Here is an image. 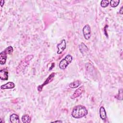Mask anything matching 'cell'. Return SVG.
Listing matches in <instances>:
<instances>
[{
	"label": "cell",
	"mask_w": 123,
	"mask_h": 123,
	"mask_svg": "<svg viewBox=\"0 0 123 123\" xmlns=\"http://www.w3.org/2000/svg\"><path fill=\"white\" fill-rule=\"evenodd\" d=\"M55 74L54 73H51V74L49 76V77H48V78L45 81V82H44L42 85L39 86L37 87V90H38V91H39L40 92V91L42 90L43 87L47 85V84H48L50 82H51L53 80V79H54V76H55Z\"/></svg>",
	"instance_id": "obj_4"
},
{
	"label": "cell",
	"mask_w": 123,
	"mask_h": 123,
	"mask_svg": "<svg viewBox=\"0 0 123 123\" xmlns=\"http://www.w3.org/2000/svg\"><path fill=\"white\" fill-rule=\"evenodd\" d=\"M73 60V57L70 55H67L63 59H62L59 63V67L60 69L64 70L65 69L68 65L71 63Z\"/></svg>",
	"instance_id": "obj_3"
},
{
	"label": "cell",
	"mask_w": 123,
	"mask_h": 123,
	"mask_svg": "<svg viewBox=\"0 0 123 123\" xmlns=\"http://www.w3.org/2000/svg\"><path fill=\"white\" fill-rule=\"evenodd\" d=\"M33 57L34 56L33 55H28L22 60L16 68V73L17 74H20L29 65L30 61L33 58Z\"/></svg>",
	"instance_id": "obj_2"
},
{
	"label": "cell",
	"mask_w": 123,
	"mask_h": 123,
	"mask_svg": "<svg viewBox=\"0 0 123 123\" xmlns=\"http://www.w3.org/2000/svg\"><path fill=\"white\" fill-rule=\"evenodd\" d=\"M83 33L85 38L88 40L91 37V28L88 25H86L83 28Z\"/></svg>",
	"instance_id": "obj_5"
},
{
	"label": "cell",
	"mask_w": 123,
	"mask_h": 123,
	"mask_svg": "<svg viewBox=\"0 0 123 123\" xmlns=\"http://www.w3.org/2000/svg\"><path fill=\"white\" fill-rule=\"evenodd\" d=\"M4 50L6 51L7 54H11L13 52V49L12 46H8Z\"/></svg>",
	"instance_id": "obj_18"
},
{
	"label": "cell",
	"mask_w": 123,
	"mask_h": 123,
	"mask_svg": "<svg viewBox=\"0 0 123 123\" xmlns=\"http://www.w3.org/2000/svg\"><path fill=\"white\" fill-rule=\"evenodd\" d=\"M123 6L121 8V9H120V12H119L120 13V14H123Z\"/></svg>",
	"instance_id": "obj_20"
},
{
	"label": "cell",
	"mask_w": 123,
	"mask_h": 123,
	"mask_svg": "<svg viewBox=\"0 0 123 123\" xmlns=\"http://www.w3.org/2000/svg\"><path fill=\"white\" fill-rule=\"evenodd\" d=\"M79 50H80V52L82 54L85 53L88 49L87 46L83 43H82L80 45H79Z\"/></svg>",
	"instance_id": "obj_13"
},
{
	"label": "cell",
	"mask_w": 123,
	"mask_h": 123,
	"mask_svg": "<svg viewBox=\"0 0 123 123\" xmlns=\"http://www.w3.org/2000/svg\"><path fill=\"white\" fill-rule=\"evenodd\" d=\"M7 53L5 50L2 51L0 53V64L1 65L4 64L7 59Z\"/></svg>",
	"instance_id": "obj_9"
},
{
	"label": "cell",
	"mask_w": 123,
	"mask_h": 123,
	"mask_svg": "<svg viewBox=\"0 0 123 123\" xmlns=\"http://www.w3.org/2000/svg\"><path fill=\"white\" fill-rule=\"evenodd\" d=\"M22 121L23 123H28L31 122V117L28 114H24L22 117Z\"/></svg>",
	"instance_id": "obj_14"
},
{
	"label": "cell",
	"mask_w": 123,
	"mask_h": 123,
	"mask_svg": "<svg viewBox=\"0 0 123 123\" xmlns=\"http://www.w3.org/2000/svg\"><path fill=\"white\" fill-rule=\"evenodd\" d=\"M0 79L2 80L8 79V72L6 69H1L0 71Z\"/></svg>",
	"instance_id": "obj_8"
},
{
	"label": "cell",
	"mask_w": 123,
	"mask_h": 123,
	"mask_svg": "<svg viewBox=\"0 0 123 123\" xmlns=\"http://www.w3.org/2000/svg\"><path fill=\"white\" fill-rule=\"evenodd\" d=\"M54 122V123H57V122H59V123H61V122H62V121H54V122Z\"/></svg>",
	"instance_id": "obj_21"
},
{
	"label": "cell",
	"mask_w": 123,
	"mask_h": 123,
	"mask_svg": "<svg viewBox=\"0 0 123 123\" xmlns=\"http://www.w3.org/2000/svg\"><path fill=\"white\" fill-rule=\"evenodd\" d=\"M99 115L101 119L103 120H105L107 118L106 112L104 107L101 106L99 109Z\"/></svg>",
	"instance_id": "obj_12"
},
{
	"label": "cell",
	"mask_w": 123,
	"mask_h": 123,
	"mask_svg": "<svg viewBox=\"0 0 123 123\" xmlns=\"http://www.w3.org/2000/svg\"><path fill=\"white\" fill-rule=\"evenodd\" d=\"M57 47L58 48V50L57 52V54H61L66 48V43L65 40L62 39L60 42V43L57 45Z\"/></svg>",
	"instance_id": "obj_6"
},
{
	"label": "cell",
	"mask_w": 123,
	"mask_h": 123,
	"mask_svg": "<svg viewBox=\"0 0 123 123\" xmlns=\"http://www.w3.org/2000/svg\"><path fill=\"white\" fill-rule=\"evenodd\" d=\"M84 86H81L79 87V88H78L77 89H76L75 90V91L74 92L73 94L72 95L71 98H75L79 97L82 94V93L84 91Z\"/></svg>",
	"instance_id": "obj_7"
},
{
	"label": "cell",
	"mask_w": 123,
	"mask_h": 123,
	"mask_svg": "<svg viewBox=\"0 0 123 123\" xmlns=\"http://www.w3.org/2000/svg\"><path fill=\"white\" fill-rule=\"evenodd\" d=\"M109 1L108 0H102L100 2V5L101 7L105 8L108 6Z\"/></svg>",
	"instance_id": "obj_17"
},
{
	"label": "cell",
	"mask_w": 123,
	"mask_h": 123,
	"mask_svg": "<svg viewBox=\"0 0 123 123\" xmlns=\"http://www.w3.org/2000/svg\"><path fill=\"white\" fill-rule=\"evenodd\" d=\"M120 1V0H111L110 2V4L111 7H116L119 5Z\"/></svg>",
	"instance_id": "obj_16"
},
{
	"label": "cell",
	"mask_w": 123,
	"mask_h": 123,
	"mask_svg": "<svg viewBox=\"0 0 123 123\" xmlns=\"http://www.w3.org/2000/svg\"><path fill=\"white\" fill-rule=\"evenodd\" d=\"M80 84H81V82L80 81H78V80L75 81H74V82L70 83L69 84V86L72 88H77V87H78L79 86Z\"/></svg>",
	"instance_id": "obj_15"
},
{
	"label": "cell",
	"mask_w": 123,
	"mask_h": 123,
	"mask_svg": "<svg viewBox=\"0 0 123 123\" xmlns=\"http://www.w3.org/2000/svg\"><path fill=\"white\" fill-rule=\"evenodd\" d=\"M0 6L1 7H2L3 6V5H4V0H1L0 1Z\"/></svg>",
	"instance_id": "obj_19"
},
{
	"label": "cell",
	"mask_w": 123,
	"mask_h": 123,
	"mask_svg": "<svg viewBox=\"0 0 123 123\" xmlns=\"http://www.w3.org/2000/svg\"><path fill=\"white\" fill-rule=\"evenodd\" d=\"M87 113L88 111L86 108L84 106L79 105L74 107L71 114L74 118L79 119L86 116Z\"/></svg>",
	"instance_id": "obj_1"
},
{
	"label": "cell",
	"mask_w": 123,
	"mask_h": 123,
	"mask_svg": "<svg viewBox=\"0 0 123 123\" xmlns=\"http://www.w3.org/2000/svg\"><path fill=\"white\" fill-rule=\"evenodd\" d=\"M15 87V84L12 82H9L3 85L0 87L1 89H12Z\"/></svg>",
	"instance_id": "obj_10"
},
{
	"label": "cell",
	"mask_w": 123,
	"mask_h": 123,
	"mask_svg": "<svg viewBox=\"0 0 123 123\" xmlns=\"http://www.w3.org/2000/svg\"><path fill=\"white\" fill-rule=\"evenodd\" d=\"M10 120L11 123H20L19 117L16 114H12L10 117Z\"/></svg>",
	"instance_id": "obj_11"
}]
</instances>
